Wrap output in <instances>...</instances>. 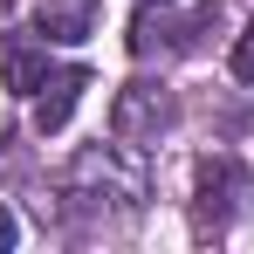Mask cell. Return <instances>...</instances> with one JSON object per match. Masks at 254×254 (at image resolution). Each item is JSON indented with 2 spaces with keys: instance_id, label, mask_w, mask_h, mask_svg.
<instances>
[{
  "instance_id": "cell-1",
  "label": "cell",
  "mask_w": 254,
  "mask_h": 254,
  "mask_svg": "<svg viewBox=\"0 0 254 254\" xmlns=\"http://www.w3.org/2000/svg\"><path fill=\"white\" fill-rule=\"evenodd\" d=\"M69 199H117V206H137V199H144V165L124 158L117 144H89L83 158L69 165Z\"/></svg>"
},
{
  "instance_id": "cell-2",
  "label": "cell",
  "mask_w": 254,
  "mask_h": 254,
  "mask_svg": "<svg viewBox=\"0 0 254 254\" xmlns=\"http://www.w3.org/2000/svg\"><path fill=\"white\" fill-rule=\"evenodd\" d=\"M192 199H199V220L220 227L227 213L248 199V172L234 165V158H199V165H192Z\"/></svg>"
},
{
  "instance_id": "cell-3",
  "label": "cell",
  "mask_w": 254,
  "mask_h": 254,
  "mask_svg": "<svg viewBox=\"0 0 254 254\" xmlns=\"http://www.w3.org/2000/svg\"><path fill=\"white\" fill-rule=\"evenodd\" d=\"M165 117H172V110H165L158 89H151V83H130L124 96H117V110H110V130H117L124 144H137V137H158Z\"/></svg>"
},
{
  "instance_id": "cell-4",
  "label": "cell",
  "mask_w": 254,
  "mask_h": 254,
  "mask_svg": "<svg viewBox=\"0 0 254 254\" xmlns=\"http://www.w3.org/2000/svg\"><path fill=\"white\" fill-rule=\"evenodd\" d=\"M83 89H89V69H62V76H48L42 83V96H35V130H62L69 124V110L83 103Z\"/></svg>"
},
{
  "instance_id": "cell-5",
  "label": "cell",
  "mask_w": 254,
  "mask_h": 254,
  "mask_svg": "<svg viewBox=\"0 0 254 254\" xmlns=\"http://www.w3.org/2000/svg\"><path fill=\"white\" fill-rule=\"evenodd\" d=\"M35 14H42L48 42H83L96 21V0H35Z\"/></svg>"
},
{
  "instance_id": "cell-6",
  "label": "cell",
  "mask_w": 254,
  "mask_h": 254,
  "mask_svg": "<svg viewBox=\"0 0 254 254\" xmlns=\"http://www.w3.org/2000/svg\"><path fill=\"white\" fill-rule=\"evenodd\" d=\"M42 83H48V62H42V48L14 42V48H7V89H14V96H35Z\"/></svg>"
},
{
  "instance_id": "cell-7",
  "label": "cell",
  "mask_w": 254,
  "mask_h": 254,
  "mask_svg": "<svg viewBox=\"0 0 254 254\" xmlns=\"http://www.w3.org/2000/svg\"><path fill=\"white\" fill-rule=\"evenodd\" d=\"M234 76H241V83H254V21L241 28V42H234Z\"/></svg>"
},
{
  "instance_id": "cell-8",
  "label": "cell",
  "mask_w": 254,
  "mask_h": 254,
  "mask_svg": "<svg viewBox=\"0 0 254 254\" xmlns=\"http://www.w3.org/2000/svg\"><path fill=\"white\" fill-rule=\"evenodd\" d=\"M14 234H21V227H14V213H7V206H0V254H7V248H14Z\"/></svg>"
}]
</instances>
